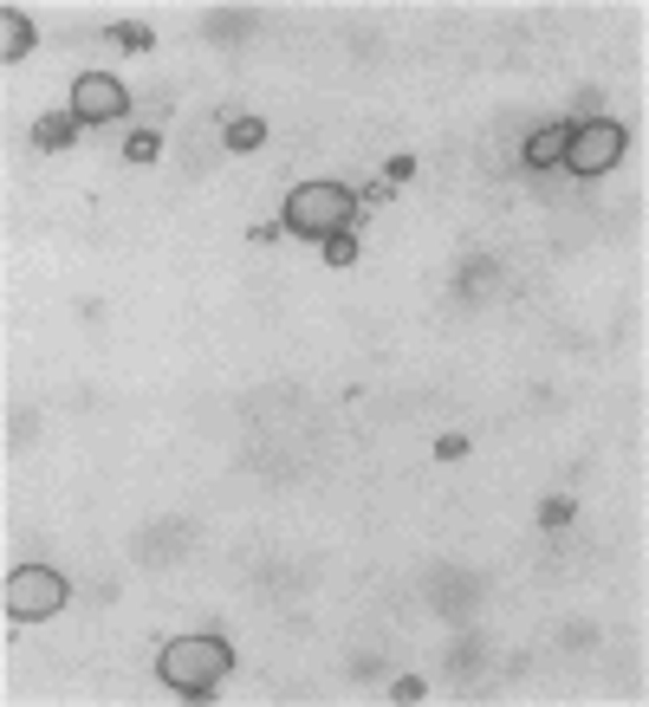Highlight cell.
Wrapping results in <instances>:
<instances>
[{
	"instance_id": "cell-3",
	"label": "cell",
	"mask_w": 649,
	"mask_h": 707,
	"mask_svg": "<svg viewBox=\"0 0 649 707\" xmlns=\"http://www.w3.org/2000/svg\"><path fill=\"white\" fill-rule=\"evenodd\" d=\"M65 577L52 565H20L13 577H7V617L13 623H46V617H59L65 610Z\"/></svg>"
},
{
	"instance_id": "cell-6",
	"label": "cell",
	"mask_w": 649,
	"mask_h": 707,
	"mask_svg": "<svg viewBox=\"0 0 649 707\" xmlns=\"http://www.w3.org/2000/svg\"><path fill=\"white\" fill-rule=\"evenodd\" d=\"M565 143H572V124H545V131L526 137V162L532 169H552V162H565Z\"/></svg>"
},
{
	"instance_id": "cell-5",
	"label": "cell",
	"mask_w": 649,
	"mask_h": 707,
	"mask_svg": "<svg viewBox=\"0 0 649 707\" xmlns=\"http://www.w3.org/2000/svg\"><path fill=\"white\" fill-rule=\"evenodd\" d=\"M72 111H79V124H118L130 111V92L111 78V72H85V78L72 85Z\"/></svg>"
},
{
	"instance_id": "cell-12",
	"label": "cell",
	"mask_w": 649,
	"mask_h": 707,
	"mask_svg": "<svg viewBox=\"0 0 649 707\" xmlns=\"http://www.w3.org/2000/svg\"><path fill=\"white\" fill-rule=\"evenodd\" d=\"M156 149H163V143H156V131H136V137L124 143V156H130V162H156Z\"/></svg>"
},
{
	"instance_id": "cell-1",
	"label": "cell",
	"mask_w": 649,
	"mask_h": 707,
	"mask_svg": "<svg viewBox=\"0 0 649 707\" xmlns=\"http://www.w3.org/2000/svg\"><path fill=\"white\" fill-rule=\"evenodd\" d=\"M228 669H235L228 636H176V643H163V656H156V675H163L176 695H208V688L228 682Z\"/></svg>"
},
{
	"instance_id": "cell-4",
	"label": "cell",
	"mask_w": 649,
	"mask_h": 707,
	"mask_svg": "<svg viewBox=\"0 0 649 707\" xmlns=\"http://www.w3.org/2000/svg\"><path fill=\"white\" fill-rule=\"evenodd\" d=\"M624 124H611V118H598V124H572V143H565V162L578 169V175H604V169H617V156H624Z\"/></svg>"
},
{
	"instance_id": "cell-7",
	"label": "cell",
	"mask_w": 649,
	"mask_h": 707,
	"mask_svg": "<svg viewBox=\"0 0 649 707\" xmlns=\"http://www.w3.org/2000/svg\"><path fill=\"white\" fill-rule=\"evenodd\" d=\"M72 137H79V111L65 105V111H46L39 124H33V143L39 149H72Z\"/></svg>"
},
{
	"instance_id": "cell-8",
	"label": "cell",
	"mask_w": 649,
	"mask_h": 707,
	"mask_svg": "<svg viewBox=\"0 0 649 707\" xmlns=\"http://www.w3.org/2000/svg\"><path fill=\"white\" fill-rule=\"evenodd\" d=\"M0 52H7V65L33 52V20H26V13H13V7L0 13Z\"/></svg>"
},
{
	"instance_id": "cell-9",
	"label": "cell",
	"mask_w": 649,
	"mask_h": 707,
	"mask_svg": "<svg viewBox=\"0 0 649 707\" xmlns=\"http://www.w3.org/2000/svg\"><path fill=\"white\" fill-rule=\"evenodd\" d=\"M260 143H266V124H260V118H235V124H228V149L248 156V149H260Z\"/></svg>"
},
{
	"instance_id": "cell-13",
	"label": "cell",
	"mask_w": 649,
	"mask_h": 707,
	"mask_svg": "<svg viewBox=\"0 0 649 707\" xmlns=\"http://www.w3.org/2000/svg\"><path fill=\"white\" fill-rule=\"evenodd\" d=\"M118 39H124V52H149V26H136V20L118 26Z\"/></svg>"
},
{
	"instance_id": "cell-14",
	"label": "cell",
	"mask_w": 649,
	"mask_h": 707,
	"mask_svg": "<svg viewBox=\"0 0 649 707\" xmlns=\"http://www.w3.org/2000/svg\"><path fill=\"white\" fill-rule=\"evenodd\" d=\"M435 454H442V461H461V454H468V441H461V435H442V441H435Z\"/></svg>"
},
{
	"instance_id": "cell-10",
	"label": "cell",
	"mask_w": 649,
	"mask_h": 707,
	"mask_svg": "<svg viewBox=\"0 0 649 707\" xmlns=\"http://www.w3.org/2000/svg\"><path fill=\"white\" fill-rule=\"evenodd\" d=\"M572 513H578V507H572L565 493H552V500L539 507V526H545V533H558V526H572Z\"/></svg>"
},
{
	"instance_id": "cell-2",
	"label": "cell",
	"mask_w": 649,
	"mask_h": 707,
	"mask_svg": "<svg viewBox=\"0 0 649 707\" xmlns=\"http://www.w3.org/2000/svg\"><path fill=\"white\" fill-rule=\"evenodd\" d=\"M351 215H358V195H351L345 182H299V188L286 195V228L305 234V241L338 234Z\"/></svg>"
},
{
	"instance_id": "cell-11",
	"label": "cell",
	"mask_w": 649,
	"mask_h": 707,
	"mask_svg": "<svg viewBox=\"0 0 649 707\" xmlns=\"http://www.w3.org/2000/svg\"><path fill=\"white\" fill-rule=\"evenodd\" d=\"M325 260H332V267H351V260H358V241H351L345 228H338V234H325Z\"/></svg>"
}]
</instances>
